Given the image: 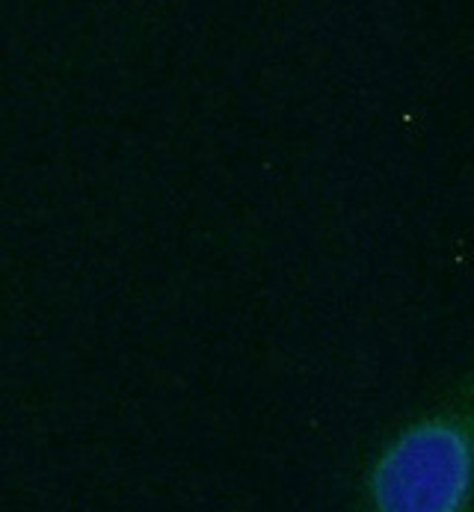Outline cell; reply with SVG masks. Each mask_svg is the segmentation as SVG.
I'll list each match as a JSON object with an SVG mask.
<instances>
[{
  "mask_svg": "<svg viewBox=\"0 0 474 512\" xmlns=\"http://www.w3.org/2000/svg\"><path fill=\"white\" fill-rule=\"evenodd\" d=\"M362 498L383 512H463L472 504V394L451 391L380 444Z\"/></svg>",
  "mask_w": 474,
  "mask_h": 512,
  "instance_id": "cell-1",
  "label": "cell"
}]
</instances>
